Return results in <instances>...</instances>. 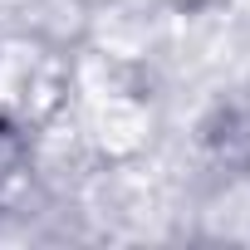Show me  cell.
<instances>
[{"label":"cell","instance_id":"obj_1","mask_svg":"<svg viewBox=\"0 0 250 250\" xmlns=\"http://www.w3.org/2000/svg\"><path fill=\"white\" fill-rule=\"evenodd\" d=\"M25 157H30L25 133L15 128V123H5V118H0V187H5V182H15V177L25 172Z\"/></svg>","mask_w":250,"mask_h":250}]
</instances>
